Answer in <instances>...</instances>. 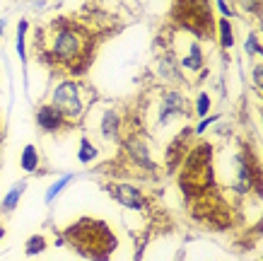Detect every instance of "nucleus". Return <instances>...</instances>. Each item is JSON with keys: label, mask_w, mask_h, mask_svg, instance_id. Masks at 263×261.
<instances>
[{"label": "nucleus", "mask_w": 263, "mask_h": 261, "mask_svg": "<svg viewBox=\"0 0 263 261\" xmlns=\"http://www.w3.org/2000/svg\"><path fill=\"white\" fill-rule=\"evenodd\" d=\"M46 34L48 48L41 51V63H61L72 73H82V68L87 65L82 58H89V51H92V37L87 29H82L80 24L70 20H58L51 24Z\"/></svg>", "instance_id": "1"}, {"label": "nucleus", "mask_w": 263, "mask_h": 261, "mask_svg": "<svg viewBox=\"0 0 263 261\" xmlns=\"http://www.w3.org/2000/svg\"><path fill=\"white\" fill-rule=\"evenodd\" d=\"M63 239H68L72 249L92 261H109L111 252L116 249V237L109 225L95 218H82L75 225L65 230Z\"/></svg>", "instance_id": "2"}, {"label": "nucleus", "mask_w": 263, "mask_h": 261, "mask_svg": "<svg viewBox=\"0 0 263 261\" xmlns=\"http://www.w3.org/2000/svg\"><path fill=\"white\" fill-rule=\"evenodd\" d=\"M174 17L183 29H191L196 37H210L213 15L208 8V0H179L174 8Z\"/></svg>", "instance_id": "3"}, {"label": "nucleus", "mask_w": 263, "mask_h": 261, "mask_svg": "<svg viewBox=\"0 0 263 261\" xmlns=\"http://www.w3.org/2000/svg\"><path fill=\"white\" fill-rule=\"evenodd\" d=\"M53 107L63 111V116L68 121L80 119L85 114V104H82V95H80V85L72 82V80H63L58 82L53 90Z\"/></svg>", "instance_id": "4"}, {"label": "nucleus", "mask_w": 263, "mask_h": 261, "mask_svg": "<svg viewBox=\"0 0 263 261\" xmlns=\"http://www.w3.org/2000/svg\"><path fill=\"white\" fill-rule=\"evenodd\" d=\"M109 194H111L123 208H128V211H138V213H140V211L147 208V196H145L138 186H133V184L116 182L109 186Z\"/></svg>", "instance_id": "5"}, {"label": "nucleus", "mask_w": 263, "mask_h": 261, "mask_svg": "<svg viewBox=\"0 0 263 261\" xmlns=\"http://www.w3.org/2000/svg\"><path fill=\"white\" fill-rule=\"evenodd\" d=\"M70 121L63 116V111L56 109L53 104H41L36 109V126L41 128V133H58L63 131Z\"/></svg>", "instance_id": "6"}, {"label": "nucleus", "mask_w": 263, "mask_h": 261, "mask_svg": "<svg viewBox=\"0 0 263 261\" xmlns=\"http://www.w3.org/2000/svg\"><path fill=\"white\" fill-rule=\"evenodd\" d=\"M181 114H189L186 111V99L179 90H169L162 95V102H160V114H157V121H160L162 126L169 124L172 119L176 116H181Z\"/></svg>", "instance_id": "7"}, {"label": "nucleus", "mask_w": 263, "mask_h": 261, "mask_svg": "<svg viewBox=\"0 0 263 261\" xmlns=\"http://www.w3.org/2000/svg\"><path fill=\"white\" fill-rule=\"evenodd\" d=\"M123 148H126V155L133 160V165L136 167H145V169H152V160H150V150H147V145L140 135H130L123 141Z\"/></svg>", "instance_id": "8"}, {"label": "nucleus", "mask_w": 263, "mask_h": 261, "mask_svg": "<svg viewBox=\"0 0 263 261\" xmlns=\"http://www.w3.org/2000/svg\"><path fill=\"white\" fill-rule=\"evenodd\" d=\"M99 133L106 141H121V116L116 111H104L102 121H99Z\"/></svg>", "instance_id": "9"}, {"label": "nucleus", "mask_w": 263, "mask_h": 261, "mask_svg": "<svg viewBox=\"0 0 263 261\" xmlns=\"http://www.w3.org/2000/svg\"><path fill=\"white\" fill-rule=\"evenodd\" d=\"M27 191V182H17L12 189L5 194V198H3V203H0V213H12L17 208V203H20V198H22V194Z\"/></svg>", "instance_id": "10"}, {"label": "nucleus", "mask_w": 263, "mask_h": 261, "mask_svg": "<svg viewBox=\"0 0 263 261\" xmlns=\"http://www.w3.org/2000/svg\"><path fill=\"white\" fill-rule=\"evenodd\" d=\"M157 71L162 80H179V63L174 61V56H162L157 61Z\"/></svg>", "instance_id": "11"}, {"label": "nucleus", "mask_w": 263, "mask_h": 261, "mask_svg": "<svg viewBox=\"0 0 263 261\" xmlns=\"http://www.w3.org/2000/svg\"><path fill=\"white\" fill-rule=\"evenodd\" d=\"M181 65H183V68H189V71H193V73L200 71V65H203V51H200L198 41H191L189 56H183V58H181Z\"/></svg>", "instance_id": "12"}, {"label": "nucleus", "mask_w": 263, "mask_h": 261, "mask_svg": "<svg viewBox=\"0 0 263 261\" xmlns=\"http://www.w3.org/2000/svg\"><path fill=\"white\" fill-rule=\"evenodd\" d=\"M20 165H22L24 172H36V169H39V152H36L34 145H27V148L22 150Z\"/></svg>", "instance_id": "13"}, {"label": "nucleus", "mask_w": 263, "mask_h": 261, "mask_svg": "<svg viewBox=\"0 0 263 261\" xmlns=\"http://www.w3.org/2000/svg\"><path fill=\"white\" fill-rule=\"evenodd\" d=\"M217 29H220V46L222 48L234 46V34H232V24L227 17H222V20L217 22Z\"/></svg>", "instance_id": "14"}, {"label": "nucleus", "mask_w": 263, "mask_h": 261, "mask_svg": "<svg viewBox=\"0 0 263 261\" xmlns=\"http://www.w3.org/2000/svg\"><path fill=\"white\" fill-rule=\"evenodd\" d=\"M46 247H48V242L44 235H32V237L27 239V245H24V254H27V256H36V254H41Z\"/></svg>", "instance_id": "15"}, {"label": "nucleus", "mask_w": 263, "mask_h": 261, "mask_svg": "<svg viewBox=\"0 0 263 261\" xmlns=\"http://www.w3.org/2000/svg\"><path fill=\"white\" fill-rule=\"evenodd\" d=\"M97 158H99V150L89 143V138H82L80 150H78V160H80L82 165H87V162H92V160H97Z\"/></svg>", "instance_id": "16"}, {"label": "nucleus", "mask_w": 263, "mask_h": 261, "mask_svg": "<svg viewBox=\"0 0 263 261\" xmlns=\"http://www.w3.org/2000/svg\"><path fill=\"white\" fill-rule=\"evenodd\" d=\"M70 182H72V174H65V177H61L58 182H53L51 186H48V191H46V196H44V201H46V203H51V201H53V198H56L58 194H61V191H63Z\"/></svg>", "instance_id": "17"}, {"label": "nucleus", "mask_w": 263, "mask_h": 261, "mask_svg": "<svg viewBox=\"0 0 263 261\" xmlns=\"http://www.w3.org/2000/svg\"><path fill=\"white\" fill-rule=\"evenodd\" d=\"M27 29H29V22L27 20H20V24H17V54H20V61H27V48H24V34H27Z\"/></svg>", "instance_id": "18"}, {"label": "nucleus", "mask_w": 263, "mask_h": 261, "mask_svg": "<svg viewBox=\"0 0 263 261\" xmlns=\"http://www.w3.org/2000/svg\"><path fill=\"white\" fill-rule=\"evenodd\" d=\"M208 111H210V97H208V92H198V97H196V114L208 116Z\"/></svg>", "instance_id": "19"}, {"label": "nucleus", "mask_w": 263, "mask_h": 261, "mask_svg": "<svg viewBox=\"0 0 263 261\" xmlns=\"http://www.w3.org/2000/svg\"><path fill=\"white\" fill-rule=\"evenodd\" d=\"M247 54H251V56H258V54H261V41H258L256 32L249 34V39H247Z\"/></svg>", "instance_id": "20"}, {"label": "nucleus", "mask_w": 263, "mask_h": 261, "mask_svg": "<svg viewBox=\"0 0 263 261\" xmlns=\"http://www.w3.org/2000/svg\"><path fill=\"white\" fill-rule=\"evenodd\" d=\"M215 121H217V116H205V119L200 121L198 126L193 128V133H196V135H200V133H205V128H208V126H210V124H215Z\"/></svg>", "instance_id": "21"}, {"label": "nucleus", "mask_w": 263, "mask_h": 261, "mask_svg": "<svg viewBox=\"0 0 263 261\" xmlns=\"http://www.w3.org/2000/svg\"><path fill=\"white\" fill-rule=\"evenodd\" d=\"M215 3H217V10H220V15H222V17H227V20H230V17H232V10H230V5H227L224 0H215Z\"/></svg>", "instance_id": "22"}, {"label": "nucleus", "mask_w": 263, "mask_h": 261, "mask_svg": "<svg viewBox=\"0 0 263 261\" xmlns=\"http://www.w3.org/2000/svg\"><path fill=\"white\" fill-rule=\"evenodd\" d=\"M261 71H263V65L261 63H256V68H254V85L261 90Z\"/></svg>", "instance_id": "23"}, {"label": "nucleus", "mask_w": 263, "mask_h": 261, "mask_svg": "<svg viewBox=\"0 0 263 261\" xmlns=\"http://www.w3.org/2000/svg\"><path fill=\"white\" fill-rule=\"evenodd\" d=\"M3 34H5V22L0 20V37H3Z\"/></svg>", "instance_id": "24"}, {"label": "nucleus", "mask_w": 263, "mask_h": 261, "mask_svg": "<svg viewBox=\"0 0 263 261\" xmlns=\"http://www.w3.org/2000/svg\"><path fill=\"white\" fill-rule=\"evenodd\" d=\"M5 237V228H3V225H0V239Z\"/></svg>", "instance_id": "25"}]
</instances>
